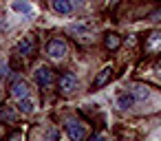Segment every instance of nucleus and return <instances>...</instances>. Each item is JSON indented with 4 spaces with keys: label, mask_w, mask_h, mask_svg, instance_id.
<instances>
[{
    "label": "nucleus",
    "mask_w": 161,
    "mask_h": 141,
    "mask_svg": "<svg viewBox=\"0 0 161 141\" xmlns=\"http://www.w3.org/2000/svg\"><path fill=\"white\" fill-rule=\"evenodd\" d=\"M33 79H36V84H38L40 88L49 90V88L55 84V73H53L49 66H38L36 73H33Z\"/></svg>",
    "instance_id": "1"
},
{
    "label": "nucleus",
    "mask_w": 161,
    "mask_h": 141,
    "mask_svg": "<svg viewBox=\"0 0 161 141\" xmlns=\"http://www.w3.org/2000/svg\"><path fill=\"white\" fill-rule=\"evenodd\" d=\"M143 51L148 55H159L161 53V31H152L143 40Z\"/></svg>",
    "instance_id": "2"
},
{
    "label": "nucleus",
    "mask_w": 161,
    "mask_h": 141,
    "mask_svg": "<svg viewBox=\"0 0 161 141\" xmlns=\"http://www.w3.org/2000/svg\"><path fill=\"white\" fill-rule=\"evenodd\" d=\"M66 51H69V46H66V42H64L62 38H53V40H49V44H47V53H49L53 60H62V57L66 55Z\"/></svg>",
    "instance_id": "3"
},
{
    "label": "nucleus",
    "mask_w": 161,
    "mask_h": 141,
    "mask_svg": "<svg viewBox=\"0 0 161 141\" xmlns=\"http://www.w3.org/2000/svg\"><path fill=\"white\" fill-rule=\"evenodd\" d=\"M58 88H60L62 95H71L77 88V77L73 73H62L60 79H58Z\"/></svg>",
    "instance_id": "4"
},
{
    "label": "nucleus",
    "mask_w": 161,
    "mask_h": 141,
    "mask_svg": "<svg viewBox=\"0 0 161 141\" xmlns=\"http://www.w3.org/2000/svg\"><path fill=\"white\" fill-rule=\"evenodd\" d=\"M36 53V38L33 35H27L18 42L16 46V55H22V57H31Z\"/></svg>",
    "instance_id": "5"
},
{
    "label": "nucleus",
    "mask_w": 161,
    "mask_h": 141,
    "mask_svg": "<svg viewBox=\"0 0 161 141\" xmlns=\"http://www.w3.org/2000/svg\"><path fill=\"white\" fill-rule=\"evenodd\" d=\"M64 130H66V134L73 139V141H80V139H84L86 137V130H84V126L80 123V121H66L64 123Z\"/></svg>",
    "instance_id": "6"
},
{
    "label": "nucleus",
    "mask_w": 161,
    "mask_h": 141,
    "mask_svg": "<svg viewBox=\"0 0 161 141\" xmlns=\"http://www.w3.org/2000/svg\"><path fill=\"white\" fill-rule=\"evenodd\" d=\"M110 77H113V66L108 64V66H104L97 75H95V79H93V90H97V88H104L108 82H110Z\"/></svg>",
    "instance_id": "7"
},
{
    "label": "nucleus",
    "mask_w": 161,
    "mask_h": 141,
    "mask_svg": "<svg viewBox=\"0 0 161 141\" xmlns=\"http://www.w3.org/2000/svg\"><path fill=\"white\" fill-rule=\"evenodd\" d=\"M9 95H11L14 99L27 97V95H29V86H27V82H25V79H16V82L11 84V88H9Z\"/></svg>",
    "instance_id": "8"
},
{
    "label": "nucleus",
    "mask_w": 161,
    "mask_h": 141,
    "mask_svg": "<svg viewBox=\"0 0 161 141\" xmlns=\"http://www.w3.org/2000/svg\"><path fill=\"white\" fill-rule=\"evenodd\" d=\"M51 9H53L55 14L69 16V14L73 11V3H71V0H51Z\"/></svg>",
    "instance_id": "9"
},
{
    "label": "nucleus",
    "mask_w": 161,
    "mask_h": 141,
    "mask_svg": "<svg viewBox=\"0 0 161 141\" xmlns=\"http://www.w3.org/2000/svg\"><path fill=\"white\" fill-rule=\"evenodd\" d=\"M18 108H20V112L22 115H31L33 110H36V101L27 95V97H20L18 99Z\"/></svg>",
    "instance_id": "10"
},
{
    "label": "nucleus",
    "mask_w": 161,
    "mask_h": 141,
    "mask_svg": "<svg viewBox=\"0 0 161 141\" xmlns=\"http://www.w3.org/2000/svg\"><path fill=\"white\" fill-rule=\"evenodd\" d=\"M104 46H106L108 51H117V49L121 46V38H119L117 33H106V38H104Z\"/></svg>",
    "instance_id": "11"
},
{
    "label": "nucleus",
    "mask_w": 161,
    "mask_h": 141,
    "mask_svg": "<svg viewBox=\"0 0 161 141\" xmlns=\"http://www.w3.org/2000/svg\"><path fill=\"white\" fill-rule=\"evenodd\" d=\"M137 101H135V97H132V93H119L117 95V106L121 108V110H126V108H130V106H135Z\"/></svg>",
    "instance_id": "12"
},
{
    "label": "nucleus",
    "mask_w": 161,
    "mask_h": 141,
    "mask_svg": "<svg viewBox=\"0 0 161 141\" xmlns=\"http://www.w3.org/2000/svg\"><path fill=\"white\" fill-rule=\"evenodd\" d=\"M16 119H18V115L11 110V106H7V104H3V106H0V121L16 123Z\"/></svg>",
    "instance_id": "13"
},
{
    "label": "nucleus",
    "mask_w": 161,
    "mask_h": 141,
    "mask_svg": "<svg viewBox=\"0 0 161 141\" xmlns=\"http://www.w3.org/2000/svg\"><path fill=\"white\" fill-rule=\"evenodd\" d=\"M11 9H14L16 14H25V16L31 14V5L27 3V0H14V3H11Z\"/></svg>",
    "instance_id": "14"
},
{
    "label": "nucleus",
    "mask_w": 161,
    "mask_h": 141,
    "mask_svg": "<svg viewBox=\"0 0 161 141\" xmlns=\"http://www.w3.org/2000/svg\"><path fill=\"white\" fill-rule=\"evenodd\" d=\"M130 93H132V97H135V101H143V99H146V97L150 95V90H148V86H143V84H137V86H135V88H132Z\"/></svg>",
    "instance_id": "15"
},
{
    "label": "nucleus",
    "mask_w": 161,
    "mask_h": 141,
    "mask_svg": "<svg viewBox=\"0 0 161 141\" xmlns=\"http://www.w3.org/2000/svg\"><path fill=\"white\" fill-rule=\"evenodd\" d=\"M71 31H73V33H80V35H88L91 24H88V22H75V24L71 27Z\"/></svg>",
    "instance_id": "16"
},
{
    "label": "nucleus",
    "mask_w": 161,
    "mask_h": 141,
    "mask_svg": "<svg viewBox=\"0 0 161 141\" xmlns=\"http://www.w3.org/2000/svg\"><path fill=\"white\" fill-rule=\"evenodd\" d=\"M7 73H9V66H7L3 60H0V75H7Z\"/></svg>",
    "instance_id": "17"
},
{
    "label": "nucleus",
    "mask_w": 161,
    "mask_h": 141,
    "mask_svg": "<svg viewBox=\"0 0 161 141\" xmlns=\"http://www.w3.org/2000/svg\"><path fill=\"white\" fill-rule=\"evenodd\" d=\"M106 5L113 9V7H117V5H119V0H106Z\"/></svg>",
    "instance_id": "18"
}]
</instances>
